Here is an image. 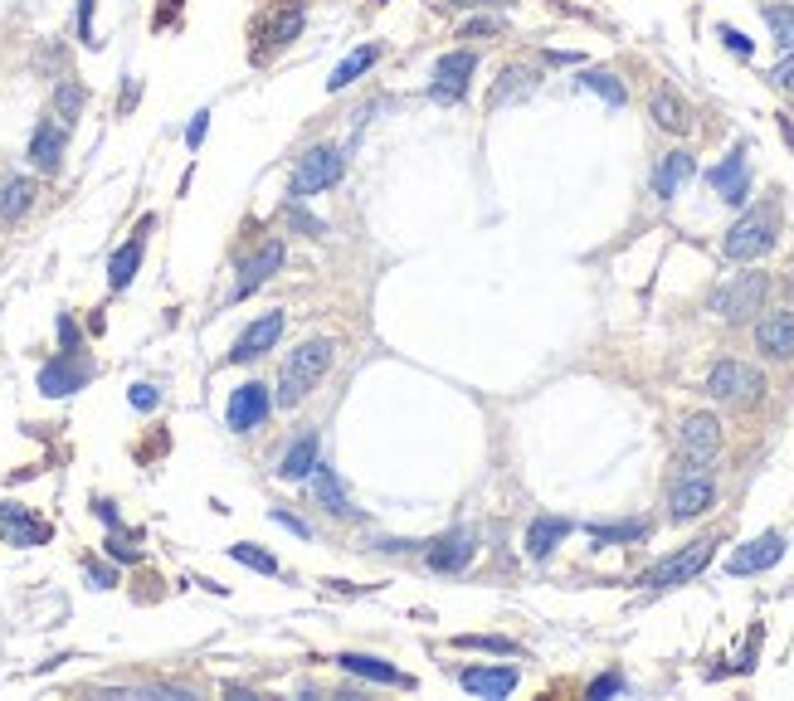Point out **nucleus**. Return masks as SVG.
<instances>
[{"label": "nucleus", "instance_id": "obj_28", "mask_svg": "<svg viewBox=\"0 0 794 701\" xmlns=\"http://www.w3.org/2000/svg\"><path fill=\"white\" fill-rule=\"evenodd\" d=\"M371 64H376V44H361V49H351V54L337 64V74L327 78V88H332V93H337V88H351L356 78L371 69Z\"/></svg>", "mask_w": 794, "mask_h": 701}, {"label": "nucleus", "instance_id": "obj_15", "mask_svg": "<svg viewBox=\"0 0 794 701\" xmlns=\"http://www.w3.org/2000/svg\"><path fill=\"white\" fill-rule=\"evenodd\" d=\"M0 531L10 546H44L49 541V521H39L30 507H15V502L0 507Z\"/></svg>", "mask_w": 794, "mask_h": 701}, {"label": "nucleus", "instance_id": "obj_32", "mask_svg": "<svg viewBox=\"0 0 794 701\" xmlns=\"http://www.w3.org/2000/svg\"><path fill=\"white\" fill-rule=\"evenodd\" d=\"M765 25H770L775 44L790 54L794 49V5H765Z\"/></svg>", "mask_w": 794, "mask_h": 701}, {"label": "nucleus", "instance_id": "obj_10", "mask_svg": "<svg viewBox=\"0 0 794 701\" xmlns=\"http://www.w3.org/2000/svg\"><path fill=\"white\" fill-rule=\"evenodd\" d=\"M473 69H478L473 49L444 54V59H439V69H434V83H429V98H439V103H458V98L468 93V78H473Z\"/></svg>", "mask_w": 794, "mask_h": 701}, {"label": "nucleus", "instance_id": "obj_42", "mask_svg": "<svg viewBox=\"0 0 794 701\" xmlns=\"http://www.w3.org/2000/svg\"><path fill=\"white\" fill-rule=\"evenodd\" d=\"M614 692H624V682H619L614 672H609V677H595V682H590V697H614Z\"/></svg>", "mask_w": 794, "mask_h": 701}, {"label": "nucleus", "instance_id": "obj_20", "mask_svg": "<svg viewBox=\"0 0 794 701\" xmlns=\"http://www.w3.org/2000/svg\"><path fill=\"white\" fill-rule=\"evenodd\" d=\"M473 531H449V536H439L434 546H429V565L439 570V575H454V570H463L468 560H473Z\"/></svg>", "mask_w": 794, "mask_h": 701}, {"label": "nucleus", "instance_id": "obj_19", "mask_svg": "<svg viewBox=\"0 0 794 701\" xmlns=\"http://www.w3.org/2000/svg\"><path fill=\"white\" fill-rule=\"evenodd\" d=\"M707 181H712V190H717L726 205H741V200H746V185H751V176H746V151L736 147L721 166H712Z\"/></svg>", "mask_w": 794, "mask_h": 701}, {"label": "nucleus", "instance_id": "obj_24", "mask_svg": "<svg viewBox=\"0 0 794 701\" xmlns=\"http://www.w3.org/2000/svg\"><path fill=\"white\" fill-rule=\"evenodd\" d=\"M570 531H575V526H570L566 517H536L527 526V555H531V560H546V555L566 541Z\"/></svg>", "mask_w": 794, "mask_h": 701}, {"label": "nucleus", "instance_id": "obj_21", "mask_svg": "<svg viewBox=\"0 0 794 701\" xmlns=\"http://www.w3.org/2000/svg\"><path fill=\"white\" fill-rule=\"evenodd\" d=\"M337 667L351 672V677H366V682H380V687H410L405 672L385 663V658H366V653H337Z\"/></svg>", "mask_w": 794, "mask_h": 701}, {"label": "nucleus", "instance_id": "obj_25", "mask_svg": "<svg viewBox=\"0 0 794 701\" xmlns=\"http://www.w3.org/2000/svg\"><path fill=\"white\" fill-rule=\"evenodd\" d=\"M312 468H317V434H303V439L283 453V463H278V478H283V482L312 478Z\"/></svg>", "mask_w": 794, "mask_h": 701}, {"label": "nucleus", "instance_id": "obj_5", "mask_svg": "<svg viewBox=\"0 0 794 701\" xmlns=\"http://www.w3.org/2000/svg\"><path fill=\"white\" fill-rule=\"evenodd\" d=\"M765 293H770V278H765V273H736L726 288H717L712 312L726 317V322H746V317H756L760 307H765Z\"/></svg>", "mask_w": 794, "mask_h": 701}, {"label": "nucleus", "instance_id": "obj_38", "mask_svg": "<svg viewBox=\"0 0 794 701\" xmlns=\"http://www.w3.org/2000/svg\"><path fill=\"white\" fill-rule=\"evenodd\" d=\"M108 555H113V560H127V565H132V560H142L137 536H127V531H117V526H113V536H108Z\"/></svg>", "mask_w": 794, "mask_h": 701}, {"label": "nucleus", "instance_id": "obj_41", "mask_svg": "<svg viewBox=\"0 0 794 701\" xmlns=\"http://www.w3.org/2000/svg\"><path fill=\"white\" fill-rule=\"evenodd\" d=\"M205 127H210V112H195V122H190V132H186V147L190 151L205 142Z\"/></svg>", "mask_w": 794, "mask_h": 701}, {"label": "nucleus", "instance_id": "obj_7", "mask_svg": "<svg viewBox=\"0 0 794 701\" xmlns=\"http://www.w3.org/2000/svg\"><path fill=\"white\" fill-rule=\"evenodd\" d=\"M268 409H273L268 385H259V380H244V385L229 395L225 419H229V429H234V434H254V429L268 419Z\"/></svg>", "mask_w": 794, "mask_h": 701}, {"label": "nucleus", "instance_id": "obj_47", "mask_svg": "<svg viewBox=\"0 0 794 701\" xmlns=\"http://www.w3.org/2000/svg\"><path fill=\"white\" fill-rule=\"evenodd\" d=\"M273 521H278V526H288V531H298V536H312V526H307V521H298V517H288V512H273Z\"/></svg>", "mask_w": 794, "mask_h": 701}, {"label": "nucleus", "instance_id": "obj_18", "mask_svg": "<svg viewBox=\"0 0 794 701\" xmlns=\"http://www.w3.org/2000/svg\"><path fill=\"white\" fill-rule=\"evenodd\" d=\"M278 268H283V244H278V239H268L254 259H244V268H239V283H234V297H249L259 283H268Z\"/></svg>", "mask_w": 794, "mask_h": 701}, {"label": "nucleus", "instance_id": "obj_29", "mask_svg": "<svg viewBox=\"0 0 794 701\" xmlns=\"http://www.w3.org/2000/svg\"><path fill=\"white\" fill-rule=\"evenodd\" d=\"M137 263H142V234L127 239V244L113 254V263H108V283H113V288H127V283L137 278Z\"/></svg>", "mask_w": 794, "mask_h": 701}, {"label": "nucleus", "instance_id": "obj_34", "mask_svg": "<svg viewBox=\"0 0 794 701\" xmlns=\"http://www.w3.org/2000/svg\"><path fill=\"white\" fill-rule=\"evenodd\" d=\"M54 108H59V117H64V127L74 122L78 112H83V83H74V78H64L59 88H54Z\"/></svg>", "mask_w": 794, "mask_h": 701}, {"label": "nucleus", "instance_id": "obj_14", "mask_svg": "<svg viewBox=\"0 0 794 701\" xmlns=\"http://www.w3.org/2000/svg\"><path fill=\"white\" fill-rule=\"evenodd\" d=\"M756 346H760V356H770V361H790L794 356V312H765L756 327Z\"/></svg>", "mask_w": 794, "mask_h": 701}, {"label": "nucleus", "instance_id": "obj_6", "mask_svg": "<svg viewBox=\"0 0 794 701\" xmlns=\"http://www.w3.org/2000/svg\"><path fill=\"white\" fill-rule=\"evenodd\" d=\"M760 390H765V375L756 366H741V361H717L707 375V395L721 405H751Z\"/></svg>", "mask_w": 794, "mask_h": 701}, {"label": "nucleus", "instance_id": "obj_8", "mask_svg": "<svg viewBox=\"0 0 794 701\" xmlns=\"http://www.w3.org/2000/svg\"><path fill=\"white\" fill-rule=\"evenodd\" d=\"M93 380V361L88 356H78V351H64V356H54L49 366L39 370V390L44 395H74V390H83Z\"/></svg>", "mask_w": 794, "mask_h": 701}, {"label": "nucleus", "instance_id": "obj_40", "mask_svg": "<svg viewBox=\"0 0 794 701\" xmlns=\"http://www.w3.org/2000/svg\"><path fill=\"white\" fill-rule=\"evenodd\" d=\"M78 39H83V44H98V39H93V0H78Z\"/></svg>", "mask_w": 794, "mask_h": 701}, {"label": "nucleus", "instance_id": "obj_9", "mask_svg": "<svg viewBox=\"0 0 794 701\" xmlns=\"http://www.w3.org/2000/svg\"><path fill=\"white\" fill-rule=\"evenodd\" d=\"M678 443H682V458H687L692 468H707L721 448V424L712 419V414H687Z\"/></svg>", "mask_w": 794, "mask_h": 701}, {"label": "nucleus", "instance_id": "obj_1", "mask_svg": "<svg viewBox=\"0 0 794 701\" xmlns=\"http://www.w3.org/2000/svg\"><path fill=\"white\" fill-rule=\"evenodd\" d=\"M332 341H307V346H298L293 356H288V366H283V380H278V405L293 409L298 400H307L312 395V385L327 375V366H332Z\"/></svg>", "mask_w": 794, "mask_h": 701}, {"label": "nucleus", "instance_id": "obj_30", "mask_svg": "<svg viewBox=\"0 0 794 701\" xmlns=\"http://www.w3.org/2000/svg\"><path fill=\"white\" fill-rule=\"evenodd\" d=\"M30 205H35V181H25V176L5 181V190H0V215L5 220H20Z\"/></svg>", "mask_w": 794, "mask_h": 701}, {"label": "nucleus", "instance_id": "obj_17", "mask_svg": "<svg viewBox=\"0 0 794 701\" xmlns=\"http://www.w3.org/2000/svg\"><path fill=\"white\" fill-rule=\"evenodd\" d=\"M458 682H463V692H473V697H512L517 692V667H463L458 672Z\"/></svg>", "mask_w": 794, "mask_h": 701}, {"label": "nucleus", "instance_id": "obj_16", "mask_svg": "<svg viewBox=\"0 0 794 701\" xmlns=\"http://www.w3.org/2000/svg\"><path fill=\"white\" fill-rule=\"evenodd\" d=\"M268 10L273 15L259 25V39H264V49H283L288 39H298V30H303V0H273Z\"/></svg>", "mask_w": 794, "mask_h": 701}, {"label": "nucleus", "instance_id": "obj_3", "mask_svg": "<svg viewBox=\"0 0 794 701\" xmlns=\"http://www.w3.org/2000/svg\"><path fill=\"white\" fill-rule=\"evenodd\" d=\"M775 249V220H770V210H751V215H741V220L726 229V239H721V254L731 263H751L760 254H770Z\"/></svg>", "mask_w": 794, "mask_h": 701}, {"label": "nucleus", "instance_id": "obj_50", "mask_svg": "<svg viewBox=\"0 0 794 701\" xmlns=\"http://www.w3.org/2000/svg\"><path fill=\"white\" fill-rule=\"evenodd\" d=\"M98 517L108 521V526H117V512H113V502H98Z\"/></svg>", "mask_w": 794, "mask_h": 701}, {"label": "nucleus", "instance_id": "obj_12", "mask_svg": "<svg viewBox=\"0 0 794 701\" xmlns=\"http://www.w3.org/2000/svg\"><path fill=\"white\" fill-rule=\"evenodd\" d=\"M717 502V482L707 478V473H687L682 482H673V497H668V507H673V521H687V517H702L707 507Z\"/></svg>", "mask_w": 794, "mask_h": 701}, {"label": "nucleus", "instance_id": "obj_22", "mask_svg": "<svg viewBox=\"0 0 794 701\" xmlns=\"http://www.w3.org/2000/svg\"><path fill=\"white\" fill-rule=\"evenodd\" d=\"M692 171H697V166H692L687 151H668V156L658 161V171H653V195H658V200H673L682 185L692 181Z\"/></svg>", "mask_w": 794, "mask_h": 701}, {"label": "nucleus", "instance_id": "obj_48", "mask_svg": "<svg viewBox=\"0 0 794 701\" xmlns=\"http://www.w3.org/2000/svg\"><path fill=\"white\" fill-rule=\"evenodd\" d=\"M458 10H478V5H512V0H449Z\"/></svg>", "mask_w": 794, "mask_h": 701}, {"label": "nucleus", "instance_id": "obj_33", "mask_svg": "<svg viewBox=\"0 0 794 701\" xmlns=\"http://www.w3.org/2000/svg\"><path fill=\"white\" fill-rule=\"evenodd\" d=\"M580 88H590V93H600L609 108H624V83L614 74H605V69H590V74L580 78Z\"/></svg>", "mask_w": 794, "mask_h": 701}, {"label": "nucleus", "instance_id": "obj_49", "mask_svg": "<svg viewBox=\"0 0 794 701\" xmlns=\"http://www.w3.org/2000/svg\"><path fill=\"white\" fill-rule=\"evenodd\" d=\"M497 30V20H478V25H468V35H492Z\"/></svg>", "mask_w": 794, "mask_h": 701}, {"label": "nucleus", "instance_id": "obj_39", "mask_svg": "<svg viewBox=\"0 0 794 701\" xmlns=\"http://www.w3.org/2000/svg\"><path fill=\"white\" fill-rule=\"evenodd\" d=\"M717 35H721V44H726L731 54H741V59H751V39L741 35V30H731V25H721Z\"/></svg>", "mask_w": 794, "mask_h": 701}, {"label": "nucleus", "instance_id": "obj_43", "mask_svg": "<svg viewBox=\"0 0 794 701\" xmlns=\"http://www.w3.org/2000/svg\"><path fill=\"white\" fill-rule=\"evenodd\" d=\"M127 400H132V409H156V390H152V385H132V395H127Z\"/></svg>", "mask_w": 794, "mask_h": 701}, {"label": "nucleus", "instance_id": "obj_35", "mask_svg": "<svg viewBox=\"0 0 794 701\" xmlns=\"http://www.w3.org/2000/svg\"><path fill=\"white\" fill-rule=\"evenodd\" d=\"M229 555H234L239 565H249V570H264V575H273V570H278V560H273L268 551H259V546H249V541L229 546Z\"/></svg>", "mask_w": 794, "mask_h": 701}, {"label": "nucleus", "instance_id": "obj_46", "mask_svg": "<svg viewBox=\"0 0 794 701\" xmlns=\"http://www.w3.org/2000/svg\"><path fill=\"white\" fill-rule=\"evenodd\" d=\"M775 83H780V88H794V49H790V59H785V64H775Z\"/></svg>", "mask_w": 794, "mask_h": 701}, {"label": "nucleus", "instance_id": "obj_37", "mask_svg": "<svg viewBox=\"0 0 794 701\" xmlns=\"http://www.w3.org/2000/svg\"><path fill=\"white\" fill-rule=\"evenodd\" d=\"M288 224H293V229H303L307 239H322V234H327V224L312 220V215L303 210V200H293V205H288Z\"/></svg>", "mask_w": 794, "mask_h": 701}, {"label": "nucleus", "instance_id": "obj_45", "mask_svg": "<svg viewBox=\"0 0 794 701\" xmlns=\"http://www.w3.org/2000/svg\"><path fill=\"white\" fill-rule=\"evenodd\" d=\"M88 580H93V590H113V570H103V565H88Z\"/></svg>", "mask_w": 794, "mask_h": 701}, {"label": "nucleus", "instance_id": "obj_26", "mask_svg": "<svg viewBox=\"0 0 794 701\" xmlns=\"http://www.w3.org/2000/svg\"><path fill=\"white\" fill-rule=\"evenodd\" d=\"M648 112H653V122H658L663 132H687V122H692V117H687V103H682L673 88H658Z\"/></svg>", "mask_w": 794, "mask_h": 701}, {"label": "nucleus", "instance_id": "obj_36", "mask_svg": "<svg viewBox=\"0 0 794 701\" xmlns=\"http://www.w3.org/2000/svg\"><path fill=\"white\" fill-rule=\"evenodd\" d=\"M458 648H483V653H522L512 638H488V633H468V638H454Z\"/></svg>", "mask_w": 794, "mask_h": 701}, {"label": "nucleus", "instance_id": "obj_27", "mask_svg": "<svg viewBox=\"0 0 794 701\" xmlns=\"http://www.w3.org/2000/svg\"><path fill=\"white\" fill-rule=\"evenodd\" d=\"M312 482H317V497L327 502V512H332V517H356V507L346 502V492H341L337 473H332L327 463H317V468H312Z\"/></svg>", "mask_w": 794, "mask_h": 701}, {"label": "nucleus", "instance_id": "obj_23", "mask_svg": "<svg viewBox=\"0 0 794 701\" xmlns=\"http://www.w3.org/2000/svg\"><path fill=\"white\" fill-rule=\"evenodd\" d=\"M30 161L35 171H59L64 166V127L59 122H39L30 137Z\"/></svg>", "mask_w": 794, "mask_h": 701}, {"label": "nucleus", "instance_id": "obj_44", "mask_svg": "<svg viewBox=\"0 0 794 701\" xmlns=\"http://www.w3.org/2000/svg\"><path fill=\"white\" fill-rule=\"evenodd\" d=\"M59 341H64V351H78V327H74V317H59Z\"/></svg>", "mask_w": 794, "mask_h": 701}, {"label": "nucleus", "instance_id": "obj_13", "mask_svg": "<svg viewBox=\"0 0 794 701\" xmlns=\"http://www.w3.org/2000/svg\"><path fill=\"white\" fill-rule=\"evenodd\" d=\"M785 555V536H775V531H765V536H756V541H746L741 551L726 560V570L731 575H760V570H770L775 560Z\"/></svg>", "mask_w": 794, "mask_h": 701}, {"label": "nucleus", "instance_id": "obj_11", "mask_svg": "<svg viewBox=\"0 0 794 701\" xmlns=\"http://www.w3.org/2000/svg\"><path fill=\"white\" fill-rule=\"evenodd\" d=\"M283 322H288L283 312H264L259 322H249V327H244V336L234 341L229 361H234V366H244V361H259L264 351H273V346H278V336H283Z\"/></svg>", "mask_w": 794, "mask_h": 701}, {"label": "nucleus", "instance_id": "obj_4", "mask_svg": "<svg viewBox=\"0 0 794 701\" xmlns=\"http://www.w3.org/2000/svg\"><path fill=\"white\" fill-rule=\"evenodd\" d=\"M346 176V151L341 147H312L307 156H298V171H293V200H307L317 190H332Z\"/></svg>", "mask_w": 794, "mask_h": 701}, {"label": "nucleus", "instance_id": "obj_31", "mask_svg": "<svg viewBox=\"0 0 794 701\" xmlns=\"http://www.w3.org/2000/svg\"><path fill=\"white\" fill-rule=\"evenodd\" d=\"M590 536L600 541V546H624V541H643L648 536V521H614V526H590Z\"/></svg>", "mask_w": 794, "mask_h": 701}, {"label": "nucleus", "instance_id": "obj_2", "mask_svg": "<svg viewBox=\"0 0 794 701\" xmlns=\"http://www.w3.org/2000/svg\"><path fill=\"white\" fill-rule=\"evenodd\" d=\"M712 555H717V536H702V541H687L682 551L663 555L653 570H643L639 585H648V590H678V585H687V580H697L707 565H712Z\"/></svg>", "mask_w": 794, "mask_h": 701}]
</instances>
